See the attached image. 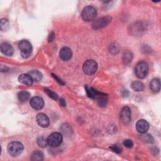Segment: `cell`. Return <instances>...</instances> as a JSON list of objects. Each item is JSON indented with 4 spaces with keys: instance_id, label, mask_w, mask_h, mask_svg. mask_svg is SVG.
I'll use <instances>...</instances> for the list:
<instances>
[{
    "instance_id": "cell-1",
    "label": "cell",
    "mask_w": 161,
    "mask_h": 161,
    "mask_svg": "<svg viewBox=\"0 0 161 161\" xmlns=\"http://www.w3.org/2000/svg\"><path fill=\"white\" fill-rule=\"evenodd\" d=\"M97 11L95 8L91 6H88L84 8L82 11V18L87 22L94 20L96 16Z\"/></svg>"
},
{
    "instance_id": "cell-2",
    "label": "cell",
    "mask_w": 161,
    "mask_h": 161,
    "mask_svg": "<svg viewBox=\"0 0 161 161\" xmlns=\"http://www.w3.org/2000/svg\"><path fill=\"white\" fill-rule=\"evenodd\" d=\"M18 47L20 50L21 55L22 57L26 58L30 55L32 51V47L29 41L26 40H23L20 41L18 44Z\"/></svg>"
},
{
    "instance_id": "cell-3",
    "label": "cell",
    "mask_w": 161,
    "mask_h": 161,
    "mask_svg": "<svg viewBox=\"0 0 161 161\" xmlns=\"http://www.w3.org/2000/svg\"><path fill=\"white\" fill-rule=\"evenodd\" d=\"M7 148L10 155L12 157H16L22 152L23 145L19 142H12L8 144Z\"/></svg>"
},
{
    "instance_id": "cell-4",
    "label": "cell",
    "mask_w": 161,
    "mask_h": 161,
    "mask_svg": "<svg viewBox=\"0 0 161 161\" xmlns=\"http://www.w3.org/2000/svg\"><path fill=\"white\" fill-rule=\"evenodd\" d=\"M148 72V65L147 62L142 61L138 62L135 67V74L139 79L145 78Z\"/></svg>"
},
{
    "instance_id": "cell-5",
    "label": "cell",
    "mask_w": 161,
    "mask_h": 161,
    "mask_svg": "<svg viewBox=\"0 0 161 161\" xmlns=\"http://www.w3.org/2000/svg\"><path fill=\"white\" fill-rule=\"evenodd\" d=\"M63 140L62 135L58 132H54L49 135L47 138L48 145L52 147H56L59 146Z\"/></svg>"
},
{
    "instance_id": "cell-6",
    "label": "cell",
    "mask_w": 161,
    "mask_h": 161,
    "mask_svg": "<svg viewBox=\"0 0 161 161\" xmlns=\"http://www.w3.org/2000/svg\"><path fill=\"white\" fill-rule=\"evenodd\" d=\"M82 69L84 72L86 74L88 75H92L96 72L97 69V64L93 60H88L84 63Z\"/></svg>"
},
{
    "instance_id": "cell-7",
    "label": "cell",
    "mask_w": 161,
    "mask_h": 161,
    "mask_svg": "<svg viewBox=\"0 0 161 161\" xmlns=\"http://www.w3.org/2000/svg\"><path fill=\"white\" fill-rule=\"evenodd\" d=\"M111 21L110 16H103L94 20L92 24V27L94 30H98L106 26Z\"/></svg>"
},
{
    "instance_id": "cell-8",
    "label": "cell",
    "mask_w": 161,
    "mask_h": 161,
    "mask_svg": "<svg viewBox=\"0 0 161 161\" xmlns=\"http://www.w3.org/2000/svg\"><path fill=\"white\" fill-rule=\"evenodd\" d=\"M120 119L125 124H128L131 121V111L129 107L125 106L122 108L120 112Z\"/></svg>"
},
{
    "instance_id": "cell-9",
    "label": "cell",
    "mask_w": 161,
    "mask_h": 161,
    "mask_svg": "<svg viewBox=\"0 0 161 161\" xmlns=\"http://www.w3.org/2000/svg\"><path fill=\"white\" fill-rule=\"evenodd\" d=\"M30 105L31 106L36 110H40L43 108L44 106V101L43 99L38 96H35L33 97L30 99Z\"/></svg>"
},
{
    "instance_id": "cell-10",
    "label": "cell",
    "mask_w": 161,
    "mask_h": 161,
    "mask_svg": "<svg viewBox=\"0 0 161 161\" xmlns=\"http://www.w3.org/2000/svg\"><path fill=\"white\" fill-rule=\"evenodd\" d=\"M36 121L39 126L43 128L48 127L50 123L48 116L44 113H39L36 116Z\"/></svg>"
},
{
    "instance_id": "cell-11",
    "label": "cell",
    "mask_w": 161,
    "mask_h": 161,
    "mask_svg": "<svg viewBox=\"0 0 161 161\" xmlns=\"http://www.w3.org/2000/svg\"><path fill=\"white\" fill-rule=\"evenodd\" d=\"M136 128L139 133L144 134L148 131L149 128V124L145 119H140L136 124Z\"/></svg>"
},
{
    "instance_id": "cell-12",
    "label": "cell",
    "mask_w": 161,
    "mask_h": 161,
    "mask_svg": "<svg viewBox=\"0 0 161 161\" xmlns=\"http://www.w3.org/2000/svg\"><path fill=\"white\" fill-rule=\"evenodd\" d=\"M59 56L62 60L68 61L72 58V50L68 47H64L60 50L59 52Z\"/></svg>"
},
{
    "instance_id": "cell-13",
    "label": "cell",
    "mask_w": 161,
    "mask_h": 161,
    "mask_svg": "<svg viewBox=\"0 0 161 161\" xmlns=\"http://www.w3.org/2000/svg\"><path fill=\"white\" fill-rule=\"evenodd\" d=\"M0 50L1 52L6 56H11L13 54V48L12 46L8 43L4 42L1 45Z\"/></svg>"
},
{
    "instance_id": "cell-14",
    "label": "cell",
    "mask_w": 161,
    "mask_h": 161,
    "mask_svg": "<svg viewBox=\"0 0 161 161\" xmlns=\"http://www.w3.org/2000/svg\"><path fill=\"white\" fill-rule=\"evenodd\" d=\"M18 80L20 83L26 86H31L33 82V80L29 74H23L20 75L18 77Z\"/></svg>"
},
{
    "instance_id": "cell-15",
    "label": "cell",
    "mask_w": 161,
    "mask_h": 161,
    "mask_svg": "<svg viewBox=\"0 0 161 161\" xmlns=\"http://www.w3.org/2000/svg\"><path fill=\"white\" fill-rule=\"evenodd\" d=\"M150 88L153 92H158L160 89V81L159 79H153L150 83Z\"/></svg>"
},
{
    "instance_id": "cell-16",
    "label": "cell",
    "mask_w": 161,
    "mask_h": 161,
    "mask_svg": "<svg viewBox=\"0 0 161 161\" xmlns=\"http://www.w3.org/2000/svg\"><path fill=\"white\" fill-rule=\"evenodd\" d=\"M30 97V94L29 92L26 91H22L18 94V99L20 102H26L29 99Z\"/></svg>"
},
{
    "instance_id": "cell-17",
    "label": "cell",
    "mask_w": 161,
    "mask_h": 161,
    "mask_svg": "<svg viewBox=\"0 0 161 161\" xmlns=\"http://www.w3.org/2000/svg\"><path fill=\"white\" fill-rule=\"evenodd\" d=\"M31 160L33 161H42L43 160V154L39 150L35 151L31 157Z\"/></svg>"
},
{
    "instance_id": "cell-18",
    "label": "cell",
    "mask_w": 161,
    "mask_h": 161,
    "mask_svg": "<svg viewBox=\"0 0 161 161\" xmlns=\"http://www.w3.org/2000/svg\"><path fill=\"white\" fill-rule=\"evenodd\" d=\"M29 74L32 77L33 80L36 82H38V81L41 80V79L42 78V74H41L40 72H39L38 70H31L29 72Z\"/></svg>"
},
{
    "instance_id": "cell-19",
    "label": "cell",
    "mask_w": 161,
    "mask_h": 161,
    "mask_svg": "<svg viewBox=\"0 0 161 161\" xmlns=\"http://www.w3.org/2000/svg\"><path fill=\"white\" fill-rule=\"evenodd\" d=\"M131 88L135 91H142L144 89L143 84L140 81H134L131 84Z\"/></svg>"
},
{
    "instance_id": "cell-20",
    "label": "cell",
    "mask_w": 161,
    "mask_h": 161,
    "mask_svg": "<svg viewBox=\"0 0 161 161\" xmlns=\"http://www.w3.org/2000/svg\"><path fill=\"white\" fill-rule=\"evenodd\" d=\"M132 53L130 51H126L123 54V61L124 64H128L132 60Z\"/></svg>"
},
{
    "instance_id": "cell-21",
    "label": "cell",
    "mask_w": 161,
    "mask_h": 161,
    "mask_svg": "<svg viewBox=\"0 0 161 161\" xmlns=\"http://www.w3.org/2000/svg\"><path fill=\"white\" fill-rule=\"evenodd\" d=\"M9 27V24L8 19L3 18L1 19L0 21V28L3 31L7 30Z\"/></svg>"
},
{
    "instance_id": "cell-22",
    "label": "cell",
    "mask_w": 161,
    "mask_h": 161,
    "mask_svg": "<svg viewBox=\"0 0 161 161\" xmlns=\"http://www.w3.org/2000/svg\"><path fill=\"white\" fill-rule=\"evenodd\" d=\"M37 143L38 145L42 148L46 147L48 145L47 142V138H45L44 136H40L37 140Z\"/></svg>"
},
{
    "instance_id": "cell-23",
    "label": "cell",
    "mask_w": 161,
    "mask_h": 161,
    "mask_svg": "<svg viewBox=\"0 0 161 161\" xmlns=\"http://www.w3.org/2000/svg\"><path fill=\"white\" fill-rule=\"evenodd\" d=\"M44 91L48 96V97L52 98V99H54V100L58 99V95L54 91H53L52 90H50L48 89H45Z\"/></svg>"
},
{
    "instance_id": "cell-24",
    "label": "cell",
    "mask_w": 161,
    "mask_h": 161,
    "mask_svg": "<svg viewBox=\"0 0 161 161\" xmlns=\"http://www.w3.org/2000/svg\"><path fill=\"white\" fill-rule=\"evenodd\" d=\"M142 140L147 143H152L153 142V137L151 135H148V134L142 136Z\"/></svg>"
},
{
    "instance_id": "cell-25",
    "label": "cell",
    "mask_w": 161,
    "mask_h": 161,
    "mask_svg": "<svg viewBox=\"0 0 161 161\" xmlns=\"http://www.w3.org/2000/svg\"><path fill=\"white\" fill-rule=\"evenodd\" d=\"M109 148L113 150L114 152L116 153H119L121 152V148L117 145H111Z\"/></svg>"
},
{
    "instance_id": "cell-26",
    "label": "cell",
    "mask_w": 161,
    "mask_h": 161,
    "mask_svg": "<svg viewBox=\"0 0 161 161\" xmlns=\"http://www.w3.org/2000/svg\"><path fill=\"white\" fill-rule=\"evenodd\" d=\"M123 145L127 148H131L133 146V143L131 140L126 139L123 141Z\"/></svg>"
},
{
    "instance_id": "cell-27",
    "label": "cell",
    "mask_w": 161,
    "mask_h": 161,
    "mask_svg": "<svg viewBox=\"0 0 161 161\" xmlns=\"http://www.w3.org/2000/svg\"><path fill=\"white\" fill-rule=\"evenodd\" d=\"M52 76H53V77L59 83V84H62V85H64V82H63V80H62V79H59L56 75H54V74H52Z\"/></svg>"
},
{
    "instance_id": "cell-28",
    "label": "cell",
    "mask_w": 161,
    "mask_h": 161,
    "mask_svg": "<svg viewBox=\"0 0 161 161\" xmlns=\"http://www.w3.org/2000/svg\"><path fill=\"white\" fill-rule=\"evenodd\" d=\"M54 33H53V32H52L49 35H48V42H52L53 40V38H54Z\"/></svg>"
},
{
    "instance_id": "cell-29",
    "label": "cell",
    "mask_w": 161,
    "mask_h": 161,
    "mask_svg": "<svg viewBox=\"0 0 161 161\" xmlns=\"http://www.w3.org/2000/svg\"><path fill=\"white\" fill-rule=\"evenodd\" d=\"M59 103H60V105L61 106H62V107H64V106H65V105H66L65 101L64 99H63V98H60V99Z\"/></svg>"
}]
</instances>
